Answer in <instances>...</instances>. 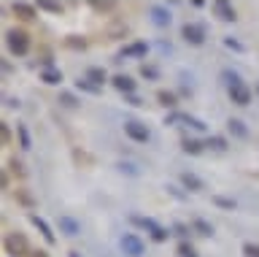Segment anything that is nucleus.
<instances>
[{"label":"nucleus","instance_id":"nucleus-1","mask_svg":"<svg viewBox=\"0 0 259 257\" xmlns=\"http://www.w3.org/2000/svg\"><path fill=\"white\" fill-rule=\"evenodd\" d=\"M3 249H6V254L8 257H30V241L24 233L19 230H14V233H8V236L3 238Z\"/></svg>","mask_w":259,"mask_h":257},{"label":"nucleus","instance_id":"nucleus-2","mask_svg":"<svg viewBox=\"0 0 259 257\" xmlns=\"http://www.w3.org/2000/svg\"><path fill=\"white\" fill-rule=\"evenodd\" d=\"M6 46L14 57H24V54L30 52V35L24 33V30L11 27V30H6Z\"/></svg>","mask_w":259,"mask_h":257},{"label":"nucleus","instance_id":"nucleus-3","mask_svg":"<svg viewBox=\"0 0 259 257\" xmlns=\"http://www.w3.org/2000/svg\"><path fill=\"white\" fill-rule=\"evenodd\" d=\"M181 38L189 46H202L208 38V30H205V25H197V22H186L181 27Z\"/></svg>","mask_w":259,"mask_h":257},{"label":"nucleus","instance_id":"nucleus-4","mask_svg":"<svg viewBox=\"0 0 259 257\" xmlns=\"http://www.w3.org/2000/svg\"><path fill=\"white\" fill-rule=\"evenodd\" d=\"M119 246L127 257H143V252H146V246H143V241L138 233H124V236L119 238Z\"/></svg>","mask_w":259,"mask_h":257},{"label":"nucleus","instance_id":"nucleus-5","mask_svg":"<svg viewBox=\"0 0 259 257\" xmlns=\"http://www.w3.org/2000/svg\"><path fill=\"white\" fill-rule=\"evenodd\" d=\"M149 19H151V25L159 27V30H165V27L173 25V14H170V9H167V6H162V3L149 6Z\"/></svg>","mask_w":259,"mask_h":257},{"label":"nucleus","instance_id":"nucleus-6","mask_svg":"<svg viewBox=\"0 0 259 257\" xmlns=\"http://www.w3.org/2000/svg\"><path fill=\"white\" fill-rule=\"evenodd\" d=\"M124 135L130 141H135V143H146L151 138L149 127H146L143 122H138V119H127V122H124Z\"/></svg>","mask_w":259,"mask_h":257},{"label":"nucleus","instance_id":"nucleus-7","mask_svg":"<svg viewBox=\"0 0 259 257\" xmlns=\"http://www.w3.org/2000/svg\"><path fill=\"white\" fill-rule=\"evenodd\" d=\"M178 122H181V125H186V127H194V130H205V122H202V119H197V117H192V114H181V111H173V114H167L165 117V125H178Z\"/></svg>","mask_w":259,"mask_h":257},{"label":"nucleus","instance_id":"nucleus-8","mask_svg":"<svg viewBox=\"0 0 259 257\" xmlns=\"http://www.w3.org/2000/svg\"><path fill=\"white\" fill-rule=\"evenodd\" d=\"M210 11H213V17L222 19V22H235V19H238V11H235V6L227 3V0H213Z\"/></svg>","mask_w":259,"mask_h":257},{"label":"nucleus","instance_id":"nucleus-9","mask_svg":"<svg viewBox=\"0 0 259 257\" xmlns=\"http://www.w3.org/2000/svg\"><path fill=\"white\" fill-rule=\"evenodd\" d=\"M230 100L235 103V106H248L251 103V90H248V84L246 82H238L235 87H230Z\"/></svg>","mask_w":259,"mask_h":257},{"label":"nucleus","instance_id":"nucleus-10","mask_svg":"<svg viewBox=\"0 0 259 257\" xmlns=\"http://www.w3.org/2000/svg\"><path fill=\"white\" fill-rule=\"evenodd\" d=\"M30 222H32V225H35V228H38V233H40V236H44V241H46V244H57V236H54L52 225H49V222H46V219H44V216H40V214H30Z\"/></svg>","mask_w":259,"mask_h":257},{"label":"nucleus","instance_id":"nucleus-11","mask_svg":"<svg viewBox=\"0 0 259 257\" xmlns=\"http://www.w3.org/2000/svg\"><path fill=\"white\" fill-rule=\"evenodd\" d=\"M57 228H60L62 236L76 238L78 233H81V222H78V219H73V216H68V214H62V216H60V222H57Z\"/></svg>","mask_w":259,"mask_h":257},{"label":"nucleus","instance_id":"nucleus-12","mask_svg":"<svg viewBox=\"0 0 259 257\" xmlns=\"http://www.w3.org/2000/svg\"><path fill=\"white\" fill-rule=\"evenodd\" d=\"M111 84L116 87L121 95H133V92H135V87H138V82H135L133 76H127V74H116V76L111 79Z\"/></svg>","mask_w":259,"mask_h":257},{"label":"nucleus","instance_id":"nucleus-13","mask_svg":"<svg viewBox=\"0 0 259 257\" xmlns=\"http://www.w3.org/2000/svg\"><path fill=\"white\" fill-rule=\"evenodd\" d=\"M11 11H14L19 19H24V22L35 19V6H32V3H24V0H16V3H11Z\"/></svg>","mask_w":259,"mask_h":257},{"label":"nucleus","instance_id":"nucleus-14","mask_svg":"<svg viewBox=\"0 0 259 257\" xmlns=\"http://www.w3.org/2000/svg\"><path fill=\"white\" fill-rule=\"evenodd\" d=\"M146 52H149V44H146V41H133L130 46L121 49L119 60H124V57H146Z\"/></svg>","mask_w":259,"mask_h":257},{"label":"nucleus","instance_id":"nucleus-15","mask_svg":"<svg viewBox=\"0 0 259 257\" xmlns=\"http://www.w3.org/2000/svg\"><path fill=\"white\" fill-rule=\"evenodd\" d=\"M181 184H184V190H189V192H202V190H205L202 179H200L197 173H192V171H184L181 173Z\"/></svg>","mask_w":259,"mask_h":257},{"label":"nucleus","instance_id":"nucleus-16","mask_svg":"<svg viewBox=\"0 0 259 257\" xmlns=\"http://www.w3.org/2000/svg\"><path fill=\"white\" fill-rule=\"evenodd\" d=\"M181 149L186 152V155H202V149H205V141H197V138H189V135H184L181 138Z\"/></svg>","mask_w":259,"mask_h":257},{"label":"nucleus","instance_id":"nucleus-17","mask_svg":"<svg viewBox=\"0 0 259 257\" xmlns=\"http://www.w3.org/2000/svg\"><path fill=\"white\" fill-rule=\"evenodd\" d=\"M227 130H230L235 138H248V127H246V122H243V119H230V122H227Z\"/></svg>","mask_w":259,"mask_h":257},{"label":"nucleus","instance_id":"nucleus-18","mask_svg":"<svg viewBox=\"0 0 259 257\" xmlns=\"http://www.w3.org/2000/svg\"><path fill=\"white\" fill-rule=\"evenodd\" d=\"M157 103L165 108H176L178 106V95L170 92V90H157Z\"/></svg>","mask_w":259,"mask_h":257},{"label":"nucleus","instance_id":"nucleus-19","mask_svg":"<svg viewBox=\"0 0 259 257\" xmlns=\"http://www.w3.org/2000/svg\"><path fill=\"white\" fill-rule=\"evenodd\" d=\"M84 79H89L92 84H97V87H103L105 82H108V74H105L103 68H97V65H92V68H87V76Z\"/></svg>","mask_w":259,"mask_h":257},{"label":"nucleus","instance_id":"nucleus-20","mask_svg":"<svg viewBox=\"0 0 259 257\" xmlns=\"http://www.w3.org/2000/svg\"><path fill=\"white\" fill-rule=\"evenodd\" d=\"M38 11H46V14H54V17H62V14H65V6H62V3H54V0H38Z\"/></svg>","mask_w":259,"mask_h":257},{"label":"nucleus","instance_id":"nucleus-21","mask_svg":"<svg viewBox=\"0 0 259 257\" xmlns=\"http://www.w3.org/2000/svg\"><path fill=\"white\" fill-rule=\"evenodd\" d=\"M40 82H44V84H60L62 82V70L60 68H44V70H40Z\"/></svg>","mask_w":259,"mask_h":257},{"label":"nucleus","instance_id":"nucleus-22","mask_svg":"<svg viewBox=\"0 0 259 257\" xmlns=\"http://www.w3.org/2000/svg\"><path fill=\"white\" fill-rule=\"evenodd\" d=\"M16 138H19V146L24 149V152H30L32 149V138H30V130L24 127L22 122H16Z\"/></svg>","mask_w":259,"mask_h":257},{"label":"nucleus","instance_id":"nucleus-23","mask_svg":"<svg viewBox=\"0 0 259 257\" xmlns=\"http://www.w3.org/2000/svg\"><path fill=\"white\" fill-rule=\"evenodd\" d=\"M205 146L213 149V152H227V149H230V143H227L224 135H208V138H205Z\"/></svg>","mask_w":259,"mask_h":257},{"label":"nucleus","instance_id":"nucleus-24","mask_svg":"<svg viewBox=\"0 0 259 257\" xmlns=\"http://www.w3.org/2000/svg\"><path fill=\"white\" fill-rule=\"evenodd\" d=\"M76 90H78V92H87V95H100V92H103V87L92 84L89 79H78V82H76Z\"/></svg>","mask_w":259,"mask_h":257},{"label":"nucleus","instance_id":"nucleus-25","mask_svg":"<svg viewBox=\"0 0 259 257\" xmlns=\"http://www.w3.org/2000/svg\"><path fill=\"white\" fill-rule=\"evenodd\" d=\"M60 106L70 108V111H76V108H81V100H78L73 92H60Z\"/></svg>","mask_w":259,"mask_h":257},{"label":"nucleus","instance_id":"nucleus-26","mask_svg":"<svg viewBox=\"0 0 259 257\" xmlns=\"http://www.w3.org/2000/svg\"><path fill=\"white\" fill-rule=\"evenodd\" d=\"M65 46H68V49H76V52H84L87 49V38L84 35H68L65 38Z\"/></svg>","mask_w":259,"mask_h":257},{"label":"nucleus","instance_id":"nucleus-27","mask_svg":"<svg viewBox=\"0 0 259 257\" xmlns=\"http://www.w3.org/2000/svg\"><path fill=\"white\" fill-rule=\"evenodd\" d=\"M192 230H194V233H200V236H213V225L205 222V219H200V216L192 222Z\"/></svg>","mask_w":259,"mask_h":257},{"label":"nucleus","instance_id":"nucleus-28","mask_svg":"<svg viewBox=\"0 0 259 257\" xmlns=\"http://www.w3.org/2000/svg\"><path fill=\"white\" fill-rule=\"evenodd\" d=\"M149 236H151V241H157V244H165V241L173 236V233H170L167 228H162V225H157L154 230H149Z\"/></svg>","mask_w":259,"mask_h":257},{"label":"nucleus","instance_id":"nucleus-29","mask_svg":"<svg viewBox=\"0 0 259 257\" xmlns=\"http://www.w3.org/2000/svg\"><path fill=\"white\" fill-rule=\"evenodd\" d=\"M130 222L138 225V228H143V230H154V228H157V222H154L151 216H138V214H133V216H130Z\"/></svg>","mask_w":259,"mask_h":257},{"label":"nucleus","instance_id":"nucleus-30","mask_svg":"<svg viewBox=\"0 0 259 257\" xmlns=\"http://www.w3.org/2000/svg\"><path fill=\"white\" fill-rule=\"evenodd\" d=\"M8 171H11L14 176H16V179H24V176H27V171H24V165L19 163V160H16V157H8Z\"/></svg>","mask_w":259,"mask_h":257},{"label":"nucleus","instance_id":"nucleus-31","mask_svg":"<svg viewBox=\"0 0 259 257\" xmlns=\"http://www.w3.org/2000/svg\"><path fill=\"white\" fill-rule=\"evenodd\" d=\"M176 254H178V257H200V254H197V249H194L189 241H181V244L176 246Z\"/></svg>","mask_w":259,"mask_h":257},{"label":"nucleus","instance_id":"nucleus-32","mask_svg":"<svg viewBox=\"0 0 259 257\" xmlns=\"http://www.w3.org/2000/svg\"><path fill=\"white\" fill-rule=\"evenodd\" d=\"M16 200H19L22 206H27V208H32V206H35V200H32V195H30V192L24 190V187H19V190H16Z\"/></svg>","mask_w":259,"mask_h":257},{"label":"nucleus","instance_id":"nucleus-33","mask_svg":"<svg viewBox=\"0 0 259 257\" xmlns=\"http://www.w3.org/2000/svg\"><path fill=\"white\" fill-rule=\"evenodd\" d=\"M222 82L227 84V90H230V87H235L238 82H243V79L235 74V70H222Z\"/></svg>","mask_w":259,"mask_h":257},{"label":"nucleus","instance_id":"nucleus-34","mask_svg":"<svg viewBox=\"0 0 259 257\" xmlns=\"http://www.w3.org/2000/svg\"><path fill=\"white\" fill-rule=\"evenodd\" d=\"M213 203H216L219 208H227V211H235V206H238L232 198H222V195H213Z\"/></svg>","mask_w":259,"mask_h":257},{"label":"nucleus","instance_id":"nucleus-35","mask_svg":"<svg viewBox=\"0 0 259 257\" xmlns=\"http://www.w3.org/2000/svg\"><path fill=\"white\" fill-rule=\"evenodd\" d=\"M89 9L97 11V14H108L113 9V3H108V0H103V3H100V0H92V3H89Z\"/></svg>","mask_w":259,"mask_h":257},{"label":"nucleus","instance_id":"nucleus-36","mask_svg":"<svg viewBox=\"0 0 259 257\" xmlns=\"http://www.w3.org/2000/svg\"><path fill=\"white\" fill-rule=\"evenodd\" d=\"M141 76L149 79V82H157V79H159V70L154 68V65H146V62H143V65H141Z\"/></svg>","mask_w":259,"mask_h":257},{"label":"nucleus","instance_id":"nucleus-37","mask_svg":"<svg viewBox=\"0 0 259 257\" xmlns=\"http://www.w3.org/2000/svg\"><path fill=\"white\" fill-rule=\"evenodd\" d=\"M116 168H119V173H127V176H141V171H138V165H133V163H116Z\"/></svg>","mask_w":259,"mask_h":257},{"label":"nucleus","instance_id":"nucleus-38","mask_svg":"<svg viewBox=\"0 0 259 257\" xmlns=\"http://www.w3.org/2000/svg\"><path fill=\"white\" fill-rule=\"evenodd\" d=\"M0 143L11 146V127H8V122H0Z\"/></svg>","mask_w":259,"mask_h":257},{"label":"nucleus","instance_id":"nucleus-39","mask_svg":"<svg viewBox=\"0 0 259 257\" xmlns=\"http://www.w3.org/2000/svg\"><path fill=\"white\" fill-rule=\"evenodd\" d=\"M243 257H259V244L246 241V244H243Z\"/></svg>","mask_w":259,"mask_h":257},{"label":"nucleus","instance_id":"nucleus-40","mask_svg":"<svg viewBox=\"0 0 259 257\" xmlns=\"http://www.w3.org/2000/svg\"><path fill=\"white\" fill-rule=\"evenodd\" d=\"M224 46H227V49H232V52H246V46H243L240 41H235L232 35H230V38H224Z\"/></svg>","mask_w":259,"mask_h":257},{"label":"nucleus","instance_id":"nucleus-41","mask_svg":"<svg viewBox=\"0 0 259 257\" xmlns=\"http://www.w3.org/2000/svg\"><path fill=\"white\" fill-rule=\"evenodd\" d=\"M167 192H170L173 198H178V200H186V198H189V192H181L178 187H173V184H167Z\"/></svg>","mask_w":259,"mask_h":257},{"label":"nucleus","instance_id":"nucleus-42","mask_svg":"<svg viewBox=\"0 0 259 257\" xmlns=\"http://www.w3.org/2000/svg\"><path fill=\"white\" fill-rule=\"evenodd\" d=\"M73 157H76V163H92V157H89V155H84V152H73Z\"/></svg>","mask_w":259,"mask_h":257},{"label":"nucleus","instance_id":"nucleus-43","mask_svg":"<svg viewBox=\"0 0 259 257\" xmlns=\"http://www.w3.org/2000/svg\"><path fill=\"white\" fill-rule=\"evenodd\" d=\"M124 100L130 103V106H143V100L141 98H138V95L133 92V95H124Z\"/></svg>","mask_w":259,"mask_h":257},{"label":"nucleus","instance_id":"nucleus-44","mask_svg":"<svg viewBox=\"0 0 259 257\" xmlns=\"http://www.w3.org/2000/svg\"><path fill=\"white\" fill-rule=\"evenodd\" d=\"M6 106H8V108H19L22 103H19V98H6Z\"/></svg>","mask_w":259,"mask_h":257},{"label":"nucleus","instance_id":"nucleus-45","mask_svg":"<svg viewBox=\"0 0 259 257\" xmlns=\"http://www.w3.org/2000/svg\"><path fill=\"white\" fill-rule=\"evenodd\" d=\"M176 233H178V236H186V233H189V228H186V225H176Z\"/></svg>","mask_w":259,"mask_h":257},{"label":"nucleus","instance_id":"nucleus-46","mask_svg":"<svg viewBox=\"0 0 259 257\" xmlns=\"http://www.w3.org/2000/svg\"><path fill=\"white\" fill-rule=\"evenodd\" d=\"M30 257H49V254L44 252V249H35V252H30Z\"/></svg>","mask_w":259,"mask_h":257},{"label":"nucleus","instance_id":"nucleus-47","mask_svg":"<svg viewBox=\"0 0 259 257\" xmlns=\"http://www.w3.org/2000/svg\"><path fill=\"white\" fill-rule=\"evenodd\" d=\"M0 184H3V190L8 187V173H6V171H3V176H0Z\"/></svg>","mask_w":259,"mask_h":257},{"label":"nucleus","instance_id":"nucleus-48","mask_svg":"<svg viewBox=\"0 0 259 257\" xmlns=\"http://www.w3.org/2000/svg\"><path fill=\"white\" fill-rule=\"evenodd\" d=\"M256 95H259V82H256Z\"/></svg>","mask_w":259,"mask_h":257}]
</instances>
